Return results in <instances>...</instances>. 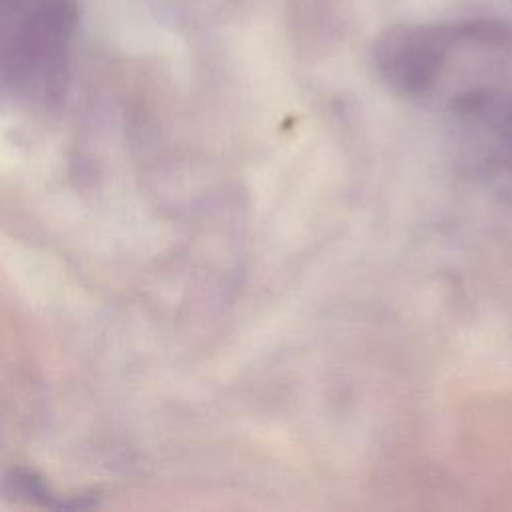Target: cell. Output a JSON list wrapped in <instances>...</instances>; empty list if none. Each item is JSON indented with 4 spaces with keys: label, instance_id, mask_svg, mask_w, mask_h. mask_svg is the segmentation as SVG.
Here are the masks:
<instances>
[]
</instances>
